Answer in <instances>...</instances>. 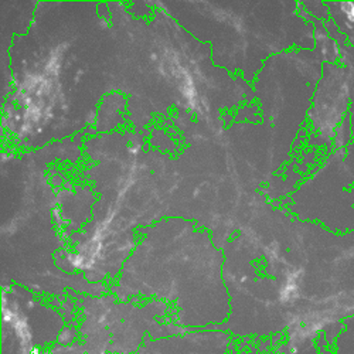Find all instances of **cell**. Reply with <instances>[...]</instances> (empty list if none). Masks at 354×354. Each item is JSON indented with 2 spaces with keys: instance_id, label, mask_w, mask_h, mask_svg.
<instances>
[{
  "instance_id": "1",
  "label": "cell",
  "mask_w": 354,
  "mask_h": 354,
  "mask_svg": "<svg viewBox=\"0 0 354 354\" xmlns=\"http://www.w3.org/2000/svg\"><path fill=\"white\" fill-rule=\"evenodd\" d=\"M342 12H343V15L346 16L347 20L354 23V3H351V2L343 3L342 5Z\"/></svg>"
}]
</instances>
